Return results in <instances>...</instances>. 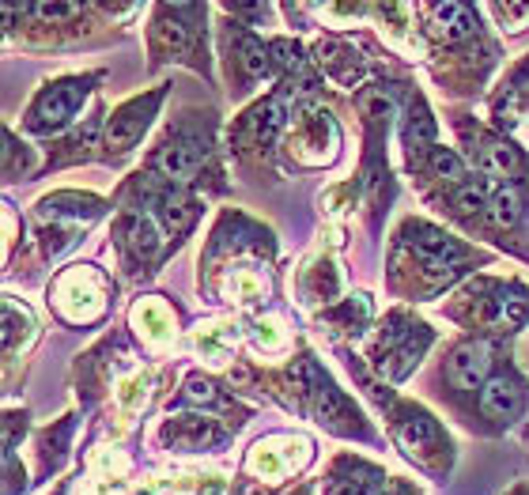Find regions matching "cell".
<instances>
[{"mask_svg":"<svg viewBox=\"0 0 529 495\" xmlns=\"http://www.w3.org/2000/svg\"><path fill=\"white\" fill-rule=\"evenodd\" d=\"M477 265H488L484 250L465 246L435 223L405 220L393 235L390 288L397 295H409L412 303H420V299H435L439 291L450 288L454 280H461Z\"/></svg>","mask_w":529,"mask_h":495,"instance_id":"1","label":"cell"},{"mask_svg":"<svg viewBox=\"0 0 529 495\" xmlns=\"http://www.w3.org/2000/svg\"><path fill=\"white\" fill-rule=\"evenodd\" d=\"M216 110H186L163 129V137L155 140V148L144 159V171L174 182V186L201 189L212 182V189H227L220 171V155H216Z\"/></svg>","mask_w":529,"mask_h":495,"instance_id":"2","label":"cell"},{"mask_svg":"<svg viewBox=\"0 0 529 495\" xmlns=\"http://www.w3.org/2000/svg\"><path fill=\"white\" fill-rule=\"evenodd\" d=\"M284 378H288L291 386L288 409H299L318 427L333 431V435L359 439V443H375V431L367 424V416L359 412L356 401L329 378V371L310 352H303V356L295 359Z\"/></svg>","mask_w":529,"mask_h":495,"instance_id":"3","label":"cell"},{"mask_svg":"<svg viewBox=\"0 0 529 495\" xmlns=\"http://www.w3.org/2000/svg\"><path fill=\"white\" fill-rule=\"evenodd\" d=\"M148 65H186L212 80L208 53V8L205 4H155L148 19Z\"/></svg>","mask_w":529,"mask_h":495,"instance_id":"4","label":"cell"},{"mask_svg":"<svg viewBox=\"0 0 529 495\" xmlns=\"http://www.w3.org/2000/svg\"><path fill=\"white\" fill-rule=\"evenodd\" d=\"M443 310L458 325L473 329V333L511 337V333H522L529 325V288L522 280L480 276V280H469L454 295V303Z\"/></svg>","mask_w":529,"mask_h":495,"instance_id":"5","label":"cell"},{"mask_svg":"<svg viewBox=\"0 0 529 495\" xmlns=\"http://www.w3.org/2000/svg\"><path fill=\"white\" fill-rule=\"evenodd\" d=\"M431 344H435V329L424 318L397 307L367 337V367L386 382H405L424 363Z\"/></svg>","mask_w":529,"mask_h":495,"instance_id":"6","label":"cell"},{"mask_svg":"<svg viewBox=\"0 0 529 495\" xmlns=\"http://www.w3.org/2000/svg\"><path fill=\"white\" fill-rule=\"evenodd\" d=\"M106 80L103 69H91V72H65V76H53L46 84L35 91V99L27 103L23 110V133L27 137H65L80 110H84L99 84Z\"/></svg>","mask_w":529,"mask_h":495,"instance_id":"7","label":"cell"},{"mask_svg":"<svg viewBox=\"0 0 529 495\" xmlns=\"http://www.w3.org/2000/svg\"><path fill=\"white\" fill-rule=\"evenodd\" d=\"M393 443L401 446V454L416 461V469H424L427 477H446L454 465V439L439 424L435 412H427L416 401H393L386 409Z\"/></svg>","mask_w":529,"mask_h":495,"instance_id":"8","label":"cell"},{"mask_svg":"<svg viewBox=\"0 0 529 495\" xmlns=\"http://www.w3.org/2000/svg\"><path fill=\"white\" fill-rule=\"evenodd\" d=\"M106 212V201L95 193H50L35 205V235L42 246V257H61L72 250L80 235Z\"/></svg>","mask_w":529,"mask_h":495,"instance_id":"9","label":"cell"},{"mask_svg":"<svg viewBox=\"0 0 529 495\" xmlns=\"http://www.w3.org/2000/svg\"><path fill=\"white\" fill-rule=\"evenodd\" d=\"M114 250H118V261L129 280H152L163 261L174 254L171 239L163 235V227L144 212V208H118V220H114Z\"/></svg>","mask_w":529,"mask_h":495,"instance_id":"10","label":"cell"},{"mask_svg":"<svg viewBox=\"0 0 529 495\" xmlns=\"http://www.w3.org/2000/svg\"><path fill=\"white\" fill-rule=\"evenodd\" d=\"M114 284L99 265H69L50 284V310L65 325H99L110 314Z\"/></svg>","mask_w":529,"mask_h":495,"instance_id":"11","label":"cell"},{"mask_svg":"<svg viewBox=\"0 0 529 495\" xmlns=\"http://www.w3.org/2000/svg\"><path fill=\"white\" fill-rule=\"evenodd\" d=\"M167 95H171V84H155L148 91H140L133 99H125L121 106H114L110 114H106V133H103V152L99 159L110 163V167H118L125 163L129 155L137 152L144 137L152 133L155 118H159V106L167 103Z\"/></svg>","mask_w":529,"mask_h":495,"instance_id":"12","label":"cell"},{"mask_svg":"<svg viewBox=\"0 0 529 495\" xmlns=\"http://www.w3.org/2000/svg\"><path fill=\"white\" fill-rule=\"evenodd\" d=\"M220 61L227 69V91L231 99H246L254 87L276 76L273 46L265 38H257L246 23H220Z\"/></svg>","mask_w":529,"mask_h":495,"instance_id":"13","label":"cell"},{"mask_svg":"<svg viewBox=\"0 0 529 495\" xmlns=\"http://www.w3.org/2000/svg\"><path fill=\"white\" fill-rule=\"evenodd\" d=\"M526 412H529V382L511 363V356H503L495 363L492 378L484 382L477 405H473V427H480L484 435H503L507 427L522 424Z\"/></svg>","mask_w":529,"mask_h":495,"instance_id":"14","label":"cell"},{"mask_svg":"<svg viewBox=\"0 0 529 495\" xmlns=\"http://www.w3.org/2000/svg\"><path fill=\"white\" fill-rule=\"evenodd\" d=\"M458 125L461 148H465V163L480 171L484 178H507V182H529V155L514 144L507 133L499 129H484L469 114L454 118Z\"/></svg>","mask_w":529,"mask_h":495,"instance_id":"15","label":"cell"},{"mask_svg":"<svg viewBox=\"0 0 529 495\" xmlns=\"http://www.w3.org/2000/svg\"><path fill=\"white\" fill-rule=\"evenodd\" d=\"M495 363H499V344L488 341V337H469V341H458L439 363V382L446 386V397L454 405H465L473 401L477 405L484 382L492 378Z\"/></svg>","mask_w":529,"mask_h":495,"instance_id":"16","label":"cell"},{"mask_svg":"<svg viewBox=\"0 0 529 495\" xmlns=\"http://www.w3.org/2000/svg\"><path fill=\"white\" fill-rule=\"evenodd\" d=\"M235 435V427L220 420V416H205V412H182L163 420L155 431V443L171 454H216Z\"/></svg>","mask_w":529,"mask_h":495,"instance_id":"17","label":"cell"},{"mask_svg":"<svg viewBox=\"0 0 529 495\" xmlns=\"http://www.w3.org/2000/svg\"><path fill=\"white\" fill-rule=\"evenodd\" d=\"M171 409H197V412H205V416H220V420H227L235 431L250 420V409L242 405L239 397L231 390H223L212 375H201V371H193V375L182 382V390H178V397L171 401Z\"/></svg>","mask_w":529,"mask_h":495,"instance_id":"18","label":"cell"},{"mask_svg":"<svg viewBox=\"0 0 529 495\" xmlns=\"http://www.w3.org/2000/svg\"><path fill=\"white\" fill-rule=\"evenodd\" d=\"M106 110L103 103H95L91 118H84V125H72L65 137H57L50 144V159L38 167V178H46L50 171H61V167H72V163H87L95 159V148H103V133H106Z\"/></svg>","mask_w":529,"mask_h":495,"instance_id":"19","label":"cell"},{"mask_svg":"<svg viewBox=\"0 0 529 495\" xmlns=\"http://www.w3.org/2000/svg\"><path fill=\"white\" fill-rule=\"evenodd\" d=\"M390 484L386 469L356 454H337L322 477V495H382Z\"/></svg>","mask_w":529,"mask_h":495,"instance_id":"20","label":"cell"},{"mask_svg":"<svg viewBox=\"0 0 529 495\" xmlns=\"http://www.w3.org/2000/svg\"><path fill=\"white\" fill-rule=\"evenodd\" d=\"M401 148H405V167L409 171L431 148H439V125L431 118L420 91H412L409 103H405V114H401Z\"/></svg>","mask_w":529,"mask_h":495,"instance_id":"21","label":"cell"},{"mask_svg":"<svg viewBox=\"0 0 529 495\" xmlns=\"http://www.w3.org/2000/svg\"><path fill=\"white\" fill-rule=\"evenodd\" d=\"M72 431H76V416H61L57 424L42 427L35 435V446H38V480L53 477L65 458H69V443H72Z\"/></svg>","mask_w":529,"mask_h":495,"instance_id":"22","label":"cell"},{"mask_svg":"<svg viewBox=\"0 0 529 495\" xmlns=\"http://www.w3.org/2000/svg\"><path fill=\"white\" fill-rule=\"evenodd\" d=\"M322 322H329V329L337 333V337H363L367 333V322H371V299L356 291V295H348L341 299V307H333L329 314H322Z\"/></svg>","mask_w":529,"mask_h":495,"instance_id":"23","label":"cell"},{"mask_svg":"<svg viewBox=\"0 0 529 495\" xmlns=\"http://www.w3.org/2000/svg\"><path fill=\"white\" fill-rule=\"evenodd\" d=\"M4 178L8 182H19L23 174H31L35 171V148H27L23 140L16 137V129H4ZM38 178V171H35Z\"/></svg>","mask_w":529,"mask_h":495,"instance_id":"24","label":"cell"},{"mask_svg":"<svg viewBox=\"0 0 529 495\" xmlns=\"http://www.w3.org/2000/svg\"><path fill=\"white\" fill-rule=\"evenodd\" d=\"M382 495H424L412 480H405V477H390V484L382 488Z\"/></svg>","mask_w":529,"mask_h":495,"instance_id":"25","label":"cell"},{"mask_svg":"<svg viewBox=\"0 0 529 495\" xmlns=\"http://www.w3.org/2000/svg\"><path fill=\"white\" fill-rule=\"evenodd\" d=\"M310 492H314V484H303L299 492H291V495H310Z\"/></svg>","mask_w":529,"mask_h":495,"instance_id":"26","label":"cell"},{"mask_svg":"<svg viewBox=\"0 0 529 495\" xmlns=\"http://www.w3.org/2000/svg\"><path fill=\"white\" fill-rule=\"evenodd\" d=\"M511 495H529V484H518V488H514Z\"/></svg>","mask_w":529,"mask_h":495,"instance_id":"27","label":"cell"},{"mask_svg":"<svg viewBox=\"0 0 529 495\" xmlns=\"http://www.w3.org/2000/svg\"><path fill=\"white\" fill-rule=\"evenodd\" d=\"M57 495H69V488H65V484H61V488H57Z\"/></svg>","mask_w":529,"mask_h":495,"instance_id":"28","label":"cell"}]
</instances>
